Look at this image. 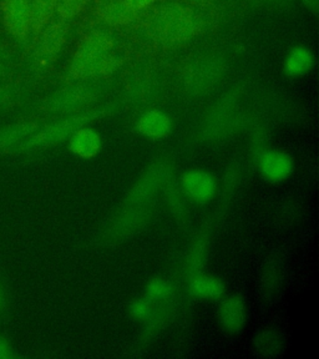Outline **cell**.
<instances>
[{
  "label": "cell",
  "instance_id": "cell-1",
  "mask_svg": "<svg viewBox=\"0 0 319 359\" xmlns=\"http://www.w3.org/2000/svg\"><path fill=\"white\" fill-rule=\"evenodd\" d=\"M116 40L104 29L91 30L80 41L64 75V83H81L86 80L107 78L118 72L121 57L115 50Z\"/></svg>",
  "mask_w": 319,
  "mask_h": 359
},
{
  "label": "cell",
  "instance_id": "cell-2",
  "mask_svg": "<svg viewBox=\"0 0 319 359\" xmlns=\"http://www.w3.org/2000/svg\"><path fill=\"white\" fill-rule=\"evenodd\" d=\"M202 19L196 11L182 3H165L150 13L145 34L152 44L160 48H176L200 34Z\"/></svg>",
  "mask_w": 319,
  "mask_h": 359
},
{
  "label": "cell",
  "instance_id": "cell-3",
  "mask_svg": "<svg viewBox=\"0 0 319 359\" xmlns=\"http://www.w3.org/2000/svg\"><path fill=\"white\" fill-rule=\"evenodd\" d=\"M116 104H107L95 109L67 115L65 118L53 123H44L33 135H30L28 139L20 142L13 152L25 154L38 151L50 146L57 145L62 141H67L76 130L89 125L95 120L107 118V115L116 110Z\"/></svg>",
  "mask_w": 319,
  "mask_h": 359
},
{
  "label": "cell",
  "instance_id": "cell-4",
  "mask_svg": "<svg viewBox=\"0 0 319 359\" xmlns=\"http://www.w3.org/2000/svg\"><path fill=\"white\" fill-rule=\"evenodd\" d=\"M70 22L53 19L33 40L29 67L34 76H43L50 70L67 44Z\"/></svg>",
  "mask_w": 319,
  "mask_h": 359
},
{
  "label": "cell",
  "instance_id": "cell-5",
  "mask_svg": "<svg viewBox=\"0 0 319 359\" xmlns=\"http://www.w3.org/2000/svg\"><path fill=\"white\" fill-rule=\"evenodd\" d=\"M226 69V62L221 56H197L182 69L181 85L189 95H205L221 83Z\"/></svg>",
  "mask_w": 319,
  "mask_h": 359
},
{
  "label": "cell",
  "instance_id": "cell-6",
  "mask_svg": "<svg viewBox=\"0 0 319 359\" xmlns=\"http://www.w3.org/2000/svg\"><path fill=\"white\" fill-rule=\"evenodd\" d=\"M97 91L85 81L67 84L44 97L38 104V110L43 114L53 115H72L84 111L97 100Z\"/></svg>",
  "mask_w": 319,
  "mask_h": 359
},
{
  "label": "cell",
  "instance_id": "cell-7",
  "mask_svg": "<svg viewBox=\"0 0 319 359\" xmlns=\"http://www.w3.org/2000/svg\"><path fill=\"white\" fill-rule=\"evenodd\" d=\"M154 203L140 206L123 205L121 210H118V212L109 219L101 237L105 241L115 242L134 235L135 232L141 230L149 222V219H151Z\"/></svg>",
  "mask_w": 319,
  "mask_h": 359
},
{
  "label": "cell",
  "instance_id": "cell-8",
  "mask_svg": "<svg viewBox=\"0 0 319 359\" xmlns=\"http://www.w3.org/2000/svg\"><path fill=\"white\" fill-rule=\"evenodd\" d=\"M170 171H172V168L168 160H157L151 163L145 172L141 175L140 179L131 187L123 205L140 206L154 203L155 196L157 192L161 190L163 181Z\"/></svg>",
  "mask_w": 319,
  "mask_h": 359
},
{
  "label": "cell",
  "instance_id": "cell-9",
  "mask_svg": "<svg viewBox=\"0 0 319 359\" xmlns=\"http://www.w3.org/2000/svg\"><path fill=\"white\" fill-rule=\"evenodd\" d=\"M179 186L187 201L195 205H208L219 194V181L208 170L191 168L181 175Z\"/></svg>",
  "mask_w": 319,
  "mask_h": 359
},
{
  "label": "cell",
  "instance_id": "cell-10",
  "mask_svg": "<svg viewBox=\"0 0 319 359\" xmlns=\"http://www.w3.org/2000/svg\"><path fill=\"white\" fill-rule=\"evenodd\" d=\"M1 20L8 34L20 44L32 38V0H1Z\"/></svg>",
  "mask_w": 319,
  "mask_h": 359
},
{
  "label": "cell",
  "instance_id": "cell-11",
  "mask_svg": "<svg viewBox=\"0 0 319 359\" xmlns=\"http://www.w3.org/2000/svg\"><path fill=\"white\" fill-rule=\"evenodd\" d=\"M258 172L264 181L278 185L291 177L294 172V160L288 152L266 147L254 157Z\"/></svg>",
  "mask_w": 319,
  "mask_h": 359
},
{
  "label": "cell",
  "instance_id": "cell-12",
  "mask_svg": "<svg viewBox=\"0 0 319 359\" xmlns=\"http://www.w3.org/2000/svg\"><path fill=\"white\" fill-rule=\"evenodd\" d=\"M237 101V94L231 93L224 95L208 114L202 128V136L205 140H219L231 134L235 129L237 118L233 109Z\"/></svg>",
  "mask_w": 319,
  "mask_h": 359
},
{
  "label": "cell",
  "instance_id": "cell-13",
  "mask_svg": "<svg viewBox=\"0 0 319 359\" xmlns=\"http://www.w3.org/2000/svg\"><path fill=\"white\" fill-rule=\"evenodd\" d=\"M248 320V306L240 293L224 294L219 301L217 323L221 331L229 336H237L245 330Z\"/></svg>",
  "mask_w": 319,
  "mask_h": 359
},
{
  "label": "cell",
  "instance_id": "cell-14",
  "mask_svg": "<svg viewBox=\"0 0 319 359\" xmlns=\"http://www.w3.org/2000/svg\"><path fill=\"white\" fill-rule=\"evenodd\" d=\"M135 130L146 139L163 140L174 130V121L170 115L158 109H150L142 112L135 123Z\"/></svg>",
  "mask_w": 319,
  "mask_h": 359
},
{
  "label": "cell",
  "instance_id": "cell-15",
  "mask_svg": "<svg viewBox=\"0 0 319 359\" xmlns=\"http://www.w3.org/2000/svg\"><path fill=\"white\" fill-rule=\"evenodd\" d=\"M187 292L191 297L198 301L219 302L226 294L224 280L215 275L197 272L187 277Z\"/></svg>",
  "mask_w": 319,
  "mask_h": 359
},
{
  "label": "cell",
  "instance_id": "cell-16",
  "mask_svg": "<svg viewBox=\"0 0 319 359\" xmlns=\"http://www.w3.org/2000/svg\"><path fill=\"white\" fill-rule=\"evenodd\" d=\"M67 149L81 160H91L102 150V137L95 129L86 125L67 139Z\"/></svg>",
  "mask_w": 319,
  "mask_h": 359
},
{
  "label": "cell",
  "instance_id": "cell-17",
  "mask_svg": "<svg viewBox=\"0 0 319 359\" xmlns=\"http://www.w3.org/2000/svg\"><path fill=\"white\" fill-rule=\"evenodd\" d=\"M96 17L109 27H125L137 19L139 13L133 11L123 0H99L95 6Z\"/></svg>",
  "mask_w": 319,
  "mask_h": 359
},
{
  "label": "cell",
  "instance_id": "cell-18",
  "mask_svg": "<svg viewBox=\"0 0 319 359\" xmlns=\"http://www.w3.org/2000/svg\"><path fill=\"white\" fill-rule=\"evenodd\" d=\"M43 123L38 120H19L0 128V155L9 154L28 139Z\"/></svg>",
  "mask_w": 319,
  "mask_h": 359
},
{
  "label": "cell",
  "instance_id": "cell-19",
  "mask_svg": "<svg viewBox=\"0 0 319 359\" xmlns=\"http://www.w3.org/2000/svg\"><path fill=\"white\" fill-rule=\"evenodd\" d=\"M161 190L165 196V201L168 203V210L174 219L181 224H187L190 212L187 208V200L184 196L182 191L179 189V180L175 177L174 171H170L166 179L163 181Z\"/></svg>",
  "mask_w": 319,
  "mask_h": 359
},
{
  "label": "cell",
  "instance_id": "cell-20",
  "mask_svg": "<svg viewBox=\"0 0 319 359\" xmlns=\"http://www.w3.org/2000/svg\"><path fill=\"white\" fill-rule=\"evenodd\" d=\"M315 65L313 51L307 46H294L287 54L283 62V72L288 78H302L311 73Z\"/></svg>",
  "mask_w": 319,
  "mask_h": 359
},
{
  "label": "cell",
  "instance_id": "cell-21",
  "mask_svg": "<svg viewBox=\"0 0 319 359\" xmlns=\"http://www.w3.org/2000/svg\"><path fill=\"white\" fill-rule=\"evenodd\" d=\"M283 280V266L278 256H271L261 272V294L266 301L275 299Z\"/></svg>",
  "mask_w": 319,
  "mask_h": 359
},
{
  "label": "cell",
  "instance_id": "cell-22",
  "mask_svg": "<svg viewBox=\"0 0 319 359\" xmlns=\"http://www.w3.org/2000/svg\"><path fill=\"white\" fill-rule=\"evenodd\" d=\"M253 348L261 357H276L285 349V338L275 328H264L253 337Z\"/></svg>",
  "mask_w": 319,
  "mask_h": 359
},
{
  "label": "cell",
  "instance_id": "cell-23",
  "mask_svg": "<svg viewBox=\"0 0 319 359\" xmlns=\"http://www.w3.org/2000/svg\"><path fill=\"white\" fill-rule=\"evenodd\" d=\"M208 245H210V227L202 230L191 246L187 259H186L187 277L195 275L197 272H201L208 258Z\"/></svg>",
  "mask_w": 319,
  "mask_h": 359
},
{
  "label": "cell",
  "instance_id": "cell-24",
  "mask_svg": "<svg viewBox=\"0 0 319 359\" xmlns=\"http://www.w3.org/2000/svg\"><path fill=\"white\" fill-rule=\"evenodd\" d=\"M174 311V303L172 299L168 302L158 303L155 304V309L151 317L146 320L145 328L141 333V342L147 343L154 337L156 336L158 332L163 330V327L168 323V320L171 317V312Z\"/></svg>",
  "mask_w": 319,
  "mask_h": 359
},
{
  "label": "cell",
  "instance_id": "cell-25",
  "mask_svg": "<svg viewBox=\"0 0 319 359\" xmlns=\"http://www.w3.org/2000/svg\"><path fill=\"white\" fill-rule=\"evenodd\" d=\"M56 1L57 0H32V39H35L55 17Z\"/></svg>",
  "mask_w": 319,
  "mask_h": 359
},
{
  "label": "cell",
  "instance_id": "cell-26",
  "mask_svg": "<svg viewBox=\"0 0 319 359\" xmlns=\"http://www.w3.org/2000/svg\"><path fill=\"white\" fill-rule=\"evenodd\" d=\"M174 285L163 277H154L146 283L144 296L149 298L154 304L171 301L174 299Z\"/></svg>",
  "mask_w": 319,
  "mask_h": 359
},
{
  "label": "cell",
  "instance_id": "cell-27",
  "mask_svg": "<svg viewBox=\"0 0 319 359\" xmlns=\"http://www.w3.org/2000/svg\"><path fill=\"white\" fill-rule=\"evenodd\" d=\"M25 94L27 89L20 83L9 80L0 83V111L17 107L25 97Z\"/></svg>",
  "mask_w": 319,
  "mask_h": 359
},
{
  "label": "cell",
  "instance_id": "cell-28",
  "mask_svg": "<svg viewBox=\"0 0 319 359\" xmlns=\"http://www.w3.org/2000/svg\"><path fill=\"white\" fill-rule=\"evenodd\" d=\"M88 3L89 0H57L55 8L56 19H60L62 22H72L85 11Z\"/></svg>",
  "mask_w": 319,
  "mask_h": 359
},
{
  "label": "cell",
  "instance_id": "cell-29",
  "mask_svg": "<svg viewBox=\"0 0 319 359\" xmlns=\"http://www.w3.org/2000/svg\"><path fill=\"white\" fill-rule=\"evenodd\" d=\"M155 309V304L146 298L145 296L142 297H137L133 299L129 304V316L133 320L140 323H145L146 320L151 317Z\"/></svg>",
  "mask_w": 319,
  "mask_h": 359
},
{
  "label": "cell",
  "instance_id": "cell-30",
  "mask_svg": "<svg viewBox=\"0 0 319 359\" xmlns=\"http://www.w3.org/2000/svg\"><path fill=\"white\" fill-rule=\"evenodd\" d=\"M154 91V85L150 79H136V81L131 85V89H129L130 95L137 101H142L145 97L151 96Z\"/></svg>",
  "mask_w": 319,
  "mask_h": 359
},
{
  "label": "cell",
  "instance_id": "cell-31",
  "mask_svg": "<svg viewBox=\"0 0 319 359\" xmlns=\"http://www.w3.org/2000/svg\"><path fill=\"white\" fill-rule=\"evenodd\" d=\"M17 357V353L11 343L6 339V337L0 334V359H13Z\"/></svg>",
  "mask_w": 319,
  "mask_h": 359
},
{
  "label": "cell",
  "instance_id": "cell-32",
  "mask_svg": "<svg viewBox=\"0 0 319 359\" xmlns=\"http://www.w3.org/2000/svg\"><path fill=\"white\" fill-rule=\"evenodd\" d=\"M123 1H125L133 11H136V13H140V11H146V9L151 8L156 0H123Z\"/></svg>",
  "mask_w": 319,
  "mask_h": 359
},
{
  "label": "cell",
  "instance_id": "cell-33",
  "mask_svg": "<svg viewBox=\"0 0 319 359\" xmlns=\"http://www.w3.org/2000/svg\"><path fill=\"white\" fill-rule=\"evenodd\" d=\"M304 8L314 15L318 14L319 0H301Z\"/></svg>",
  "mask_w": 319,
  "mask_h": 359
},
{
  "label": "cell",
  "instance_id": "cell-34",
  "mask_svg": "<svg viewBox=\"0 0 319 359\" xmlns=\"http://www.w3.org/2000/svg\"><path fill=\"white\" fill-rule=\"evenodd\" d=\"M11 76H13V72L9 64L0 62V80H9Z\"/></svg>",
  "mask_w": 319,
  "mask_h": 359
},
{
  "label": "cell",
  "instance_id": "cell-35",
  "mask_svg": "<svg viewBox=\"0 0 319 359\" xmlns=\"http://www.w3.org/2000/svg\"><path fill=\"white\" fill-rule=\"evenodd\" d=\"M6 290H4V286H3V283L0 282V313L6 309Z\"/></svg>",
  "mask_w": 319,
  "mask_h": 359
},
{
  "label": "cell",
  "instance_id": "cell-36",
  "mask_svg": "<svg viewBox=\"0 0 319 359\" xmlns=\"http://www.w3.org/2000/svg\"><path fill=\"white\" fill-rule=\"evenodd\" d=\"M8 57H9V54L6 53V50H4L1 46H0V62H6V64H9V60H8Z\"/></svg>",
  "mask_w": 319,
  "mask_h": 359
},
{
  "label": "cell",
  "instance_id": "cell-37",
  "mask_svg": "<svg viewBox=\"0 0 319 359\" xmlns=\"http://www.w3.org/2000/svg\"><path fill=\"white\" fill-rule=\"evenodd\" d=\"M269 1H280V0H269Z\"/></svg>",
  "mask_w": 319,
  "mask_h": 359
},
{
  "label": "cell",
  "instance_id": "cell-38",
  "mask_svg": "<svg viewBox=\"0 0 319 359\" xmlns=\"http://www.w3.org/2000/svg\"><path fill=\"white\" fill-rule=\"evenodd\" d=\"M196 1H205V0H196Z\"/></svg>",
  "mask_w": 319,
  "mask_h": 359
}]
</instances>
